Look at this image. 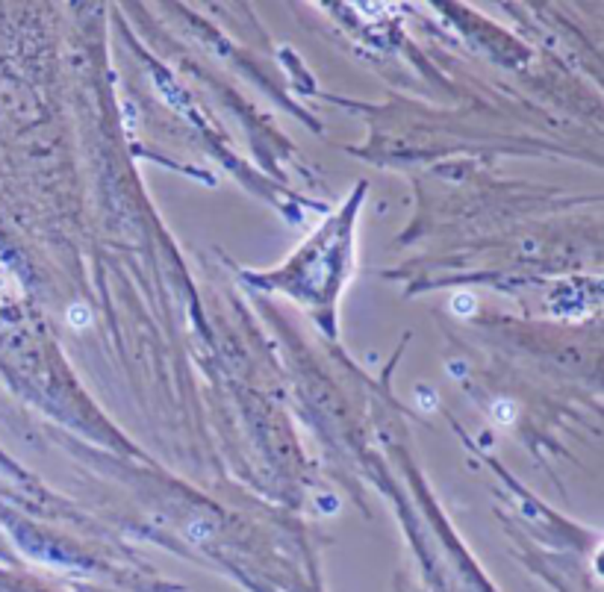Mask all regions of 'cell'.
Instances as JSON below:
<instances>
[{"instance_id": "1", "label": "cell", "mask_w": 604, "mask_h": 592, "mask_svg": "<svg viewBox=\"0 0 604 592\" xmlns=\"http://www.w3.org/2000/svg\"><path fill=\"white\" fill-rule=\"evenodd\" d=\"M66 318H68V325L74 327V330H83V327H89L92 313H89V307H86V304H71V307H68V313H66Z\"/></svg>"}, {"instance_id": "2", "label": "cell", "mask_w": 604, "mask_h": 592, "mask_svg": "<svg viewBox=\"0 0 604 592\" xmlns=\"http://www.w3.org/2000/svg\"><path fill=\"white\" fill-rule=\"evenodd\" d=\"M493 415H495V422H498V424H510V422H513V415H516V407H513V404H510V401L502 398V401H495V404H493Z\"/></svg>"}, {"instance_id": "3", "label": "cell", "mask_w": 604, "mask_h": 592, "mask_svg": "<svg viewBox=\"0 0 604 592\" xmlns=\"http://www.w3.org/2000/svg\"><path fill=\"white\" fill-rule=\"evenodd\" d=\"M454 313H472L475 309V298L468 295V292H460V295H454Z\"/></svg>"}, {"instance_id": "4", "label": "cell", "mask_w": 604, "mask_h": 592, "mask_svg": "<svg viewBox=\"0 0 604 592\" xmlns=\"http://www.w3.org/2000/svg\"><path fill=\"white\" fill-rule=\"evenodd\" d=\"M186 534H189L195 543H201V539H206V534H210V525L204 522H192L189 527H186Z\"/></svg>"}, {"instance_id": "5", "label": "cell", "mask_w": 604, "mask_h": 592, "mask_svg": "<svg viewBox=\"0 0 604 592\" xmlns=\"http://www.w3.org/2000/svg\"><path fill=\"white\" fill-rule=\"evenodd\" d=\"M422 407H425V410H431V407H433V398H428V392L422 395Z\"/></svg>"}]
</instances>
